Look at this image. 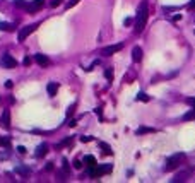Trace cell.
<instances>
[{
    "label": "cell",
    "mask_w": 195,
    "mask_h": 183,
    "mask_svg": "<svg viewBox=\"0 0 195 183\" xmlns=\"http://www.w3.org/2000/svg\"><path fill=\"white\" fill-rule=\"evenodd\" d=\"M147 15H149V7H147V2L144 0L140 5H139V10H137V15H135V33H142L146 22H147Z\"/></svg>",
    "instance_id": "cell-1"
},
{
    "label": "cell",
    "mask_w": 195,
    "mask_h": 183,
    "mask_svg": "<svg viewBox=\"0 0 195 183\" xmlns=\"http://www.w3.org/2000/svg\"><path fill=\"white\" fill-rule=\"evenodd\" d=\"M183 161H185V154L183 152H178V154H175V156H171L170 159H168V163H166V171H173V170H176L180 164H183Z\"/></svg>",
    "instance_id": "cell-2"
},
{
    "label": "cell",
    "mask_w": 195,
    "mask_h": 183,
    "mask_svg": "<svg viewBox=\"0 0 195 183\" xmlns=\"http://www.w3.org/2000/svg\"><path fill=\"white\" fill-rule=\"evenodd\" d=\"M38 27V24H29V26H24L21 31H19V34H17V41H24L34 29Z\"/></svg>",
    "instance_id": "cell-3"
},
{
    "label": "cell",
    "mask_w": 195,
    "mask_h": 183,
    "mask_svg": "<svg viewBox=\"0 0 195 183\" xmlns=\"http://www.w3.org/2000/svg\"><path fill=\"white\" fill-rule=\"evenodd\" d=\"M0 65L5 67V69H14V67L17 65V62H15V58H12L9 53H5V55L0 58Z\"/></svg>",
    "instance_id": "cell-4"
},
{
    "label": "cell",
    "mask_w": 195,
    "mask_h": 183,
    "mask_svg": "<svg viewBox=\"0 0 195 183\" xmlns=\"http://www.w3.org/2000/svg\"><path fill=\"white\" fill-rule=\"evenodd\" d=\"M122 48H123V45H122V43H118V45H111V46H106V48H104L101 53H103V55H106V57H110V55H115L116 51H120Z\"/></svg>",
    "instance_id": "cell-5"
},
{
    "label": "cell",
    "mask_w": 195,
    "mask_h": 183,
    "mask_svg": "<svg viewBox=\"0 0 195 183\" xmlns=\"http://www.w3.org/2000/svg\"><path fill=\"white\" fill-rule=\"evenodd\" d=\"M0 125H2V127H5V128H9V127H10V111H9V110H3V111H2V116H0Z\"/></svg>",
    "instance_id": "cell-6"
},
{
    "label": "cell",
    "mask_w": 195,
    "mask_h": 183,
    "mask_svg": "<svg viewBox=\"0 0 195 183\" xmlns=\"http://www.w3.org/2000/svg\"><path fill=\"white\" fill-rule=\"evenodd\" d=\"M43 3H45V0H34L31 5H27L26 9H27V12H31V14H34V12H38V10H41V7H43Z\"/></svg>",
    "instance_id": "cell-7"
},
{
    "label": "cell",
    "mask_w": 195,
    "mask_h": 183,
    "mask_svg": "<svg viewBox=\"0 0 195 183\" xmlns=\"http://www.w3.org/2000/svg\"><path fill=\"white\" fill-rule=\"evenodd\" d=\"M34 60H36V63L41 65V67H46V65L50 63L48 57H46V55H41V53H36V55H34Z\"/></svg>",
    "instance_id": "cell-8"
},
{
    "label": "cell",
    "mask_w": 195,
    "mask_h": 183,
    "mask_svg": "<svg viewBox=\"0 0 195 183\" xmlns=\"http://www.w3.org/2000/svg\"><path fill=\"white\" fill-rule=\"evenodd\" d=\"M132 60L134 62H140L142 60V48L140 46H134L132 48Z\"/></svg>",
    "instance_id": "cell-9"
},
{
    "label": "cell",
    "mask_w": 195,
    "mask_h": 183,
    "mask_svg": "<svg viewBox=\"0 0 195 183\" xmlns=\"http://www.w3.org/2000/svg\"><path fill=\"white\" fill-rule=\"evenodd\" d=\"M46 152H48V146L46 144H39L38 149H36V158H43Z\"/></svg>",
    "instance_id": "cell-10"
},
{
    "label": "cell",
    "mask_w": 195,
    "mask_h": 183,
    "mask_svg": "<svg viewBox=\"0 0 195 183\" xmlns=\"http://www.w3.org/2000/svg\"><path fill=\"white\" fill-rule=\"evenodd\" d=\"M46 91H48L50 96H55L57 91H58V84H57V82H50V84L46 86Z\"/></svg>",
    "instance_id": "cell-11"
},
{
    "label": "cell",
    "mask_w": 195,
    "mask_h": 183,
    "mask_svg": "<svg viewBox=\"0 0 195 183\" xmlns=\"http://www.w3.org/2000/svg\"><path fill=\"white\" fill-rule=\"evenodd\" d=\"M84 163L87 164V168H93V166H96V164H98L96 158H94V156H91V154H87V156L84 158Z\"/></svg>",
    "instance_id": "cell-12"
},
{
    "label": "cell",
    "mask_w": 195,
    "mask_h": 183,
    "mask_svg": "<svg viewBox=\"0 0 195 183\" xmlns=\"http://www.w3.org/2000/svg\"><path fill=\"white\" fill-rule=\"evenodd\" d=\"M14 24L12 22H0V31H7V33H10V31H14Z\"/></svg>",
    "instance_id": "cell-13"
},
{
    "label": "cell",
    "mask_w": 195,
    "mask_h": 183,
    "mask_svg": "<svg viewBox=\"0 0 195 183\" xmlns=\"http://www.w3.org/2000/svg\"><path fill=\"white\" fill-rule=\"evenodd\" d=\"M99 147L103 149V152H104V154H113V151H111V147H110V146H108L106 142H99Z\"/></svg>",
    "instance_id": "cell-14"
},
{
    "label": "cell",
    "mask_w": 195,
    "mask_h": 183,
    "mask_svg": "<svg viewBox=\"0 0 195 183\" xmlns=\"http://www.w3.org/2000/svg\"><path fill=\"white\" fill-rule=\"evenodd\" d=\"M137 99H139V101H144V103H147V101H149V96H147L146 92H139V94H137Z\"/></svg>",
    "instance_id": "cell-15"
},
{
    "label": "cell",
    "mask_w": 195,
    "mask_h": 183,
    "mask_svg": "<svg viewBox=\"0 0 195 183\" xmlns=\"http://www.w3.org/2000/svg\"><path fill=\"white\" fill-rule=\"evenodd\" d=\"M14 5H15V7L26 9V7H27V2H26V0H14Z\"/></svg>",
    "instance_id": "cell-16"
},
{
    "label": "cell",
    "mask_w": 195,
    "mask_h": 183,
    "mask_svg": "<svg viewBox=\"0 0 195 183\" xmlns=\"http://www.w3.org/2000/svg\"><path fill=\"white\" fill-rule=\"evenodd\" d=\"M149 132H154V128H149V127H140L137 130V134H149Z\"/></svg>",
    "instance_id": "cell-17"
},
{
    "label": "cell",
    "mask_w": 195,
    "mask_h": 183,
    "mask_svg": "<svg viewBox=\"0 0 195 183\" xmlns=\"http://www.w3.org/2000/svg\"><path fill=\"white\" fill-rule=\"evenodd\" d=\"M195 118V110H192V111H188L185 116H183V120H194Z\"/></svg>",
    "instance_id": "cell-18"
},
{
    "label": "cell",
    "mask_w": 195,
    "mask_h": 183,
    "mask_svg": "<svg viewBox=\"0 0 195 183\" xmlns=\"http://www.w3.org/2000/svg\"><path fill=\"white\" fill-rule=\"evenodd\" d=\"M104 75H106L108 81H113V70H111V69H106V70H104Z\"/></svg>",
    "instance_id": "cell-19"
},
{
    "label": "cell",
    "mask_w": 195,
    "mask_h": 183,
    "mask_svg": "<svg viewBox=\"0 0 195 183\" xmlns=\"http://www.w3.org/2000/svg\"><path fill=\"white\" fill-rule=\"evenodd\" d=\"M15 171H17V173H22L24 176H27V173H29V170H26V168H19V166L15 168Z\"/></svg>",
    "instance_id": "cell-20"
},
{
    "label": "cell",
    "mask_w": 195,
    "mask_h": 183,
    "mask_svg": "<svg viewBox=\"0 0 195 183\" xmlns=\"http://www.w3.org/2000/svg\"><path fill=\"white\" fill-rule=\"evenodd\" d=\"M74 168H75V170H81V168H82V163H81L79 159H75V161H74Z\"/></svg>",
    "instance_id": "cell-21"
},
{
    "label": "cell",
    "mask_w": 195,
    "mask_h": 183,
    "mask_svg": "<svg viewBox=\"0 0 195 183\" xmlns=\"http://www.w3.org/2000/svg\"><path fill=\"white\" fill-rule=\"evenodd\" d=\"M77 2H79V0H70V2H69V3H67L65 7H67V9H70V7H74V5H75Z\"/></svg>",
    "instance_id": "cell-22"
},
{
    "label": "cell",
    "mask_w": 195,
    "mask_h": 183,
    "mask_svg": "<svg viewBox=\"0 0 195 183\" xmlns=\"http://www.w3.org/2000/svg\"><path fill=\"white\" fill-rule=\"evenodd\" d=\"M17 152H19V154H26V147L19 146V147H17Z\"/></svg>",
    "instance_id": "cell-23"
},
{
    "label": "cell",
    "mask_w": 195,
    "mask_h": 183,
    "mask_svg": "<svg viewBox=\"0 0 195 183\" xmlns=\"http://www.w3.org/2000/svg\"><path fill=\"white\" fill-rule=\"evenodd\" d=\"M187 103H188V104H192V106H194V110H195V98H188V99H187Z\"/></svg>",
    "instance_id": "cell-24"
},
{
    "label": "cell",
    "mask_w": 195,
    "mask_h": 183,
    "mask_svg": "<svg viewBox=\"0 0 195 183\" xmlns=\"http://www.w3.org/2000/svg\"><path fill=\"white\" fill-rule=\"evenodd\" d=\"M12 86H14L12 81H5V87H7V89H12Z\"/></svg>",
    "instance_id": "cell-25"
},
{
    "label": "cell",
    "mask_w": 195,
    "mask_h": 183,
    "mask_svg": "<svg viewBox=\"0 0 195 183\" xmlns=\"http://www.w3.org/2000/svg\"><path fill=\"white\" fill-rule=\"evenodd\" d=\"M60 2H62V0H53L50 5H51V7H58V5H60Z\"/></svg>",
    "instance_id": "cell-26"
},
{
    "label": "cell",
    "mask_w": 195,
    "mask_h": 183,
    "mask_svg": "<svg viewBox=\"0 0 195 183\" xmlns=\"http://www.w3.org/2000/svg\"><path fill=\"white\" fill-rule=\"evenodd\" d=\"M81 140H82V142H91L93 137H81Z\"/></svg>",
    "instance_id": "cell-27"
},
{
    "label": "cell",
    "mask_w": 195,
    "mask_h": 183,
    "mask_svg": "<svg viewBox=\"0 0 195 183\" xmlns=\"http://www.w3.org/2000/svg\"><path fill=\"white\" fill-rule=\"evenodd\" d=\"M63 170L69 171V163H67V159H63Z\"/></svg>",
    "instance_id": "cell-28"
},
{
    "label": "cell",
    "mask_w": 195,
    "mask_h": 183,
    "mask_svg": "<svg viewBox=\"0 0 195 183\" xmlns=\"http://www.w3.org/2000/svg\"><path fill=\"white\" fill-rule=\"evenodd\" d=\"M5 144H9V139H0V146H5Z\"/></svg>",
    "instance_id": "cell-29"
},
{
    "label": "cell",
    "mask_w": 195,
    "mask_h": 183,
    "mask_svg": "<svg viewBox=\"0 0 195 183\" xmlns=\"http://www.w3.org/2000/svg\"><path fill=\"white\" fill-rule=\"evenodd\" d=\"M29 63H31V58H29V57H26V58H24V65H29Z\"/></svg>",
    "instance_id": "cell-30"
},
{
    "label": "cell",
    "mask_w": 195,
    "mask_h": 183,
    "mask_svg": "<svg viewBox=\"0 0 195 183\" xmlns=\"http://www.w3.org/2000/svg\"><path fill=\"white\" fill-rule=\"evenodd\" d=\"M46 170L51 171V170H53V163H48V164H46Z\"/></svg>",
    "instance_id": "cell-31"
},
{
    "label": "cell",
    "mask_w": 195,
    "mask_h": 183,
    "mask_svg": "<svg viewBox=\"0 0 195 183\" xmlns=\"http://www.w3.org/2000/svg\"><path fill=\"white\" fill-rule=\"evenodd\" d=\"M188 9H192V10H194V9H195V0H192V2H190V5H188Z\"/></svg>",
    "instance_id": "cell-32"
},
{
    "label": "cell",
    "mask_w": 195,
    "mask_h": 183,
    "mask_svg": "<svg viewBox=\"0 0 195 183\" xmlns=\"http://www.w3.org/2000/svg\"><path fill=\"white\" fill-rule=\"evenodd\" d=\"M130 22H132V19L128 17V19H125V22H123V24H125V26H130Z\"/></svg>",
    "instance_id": "cell-33"
}]
</instances>
